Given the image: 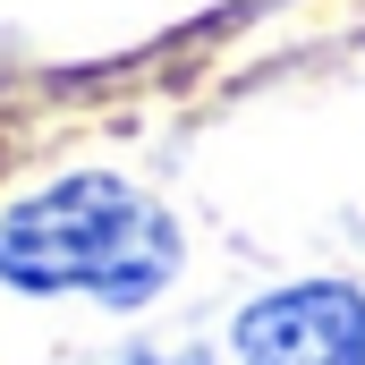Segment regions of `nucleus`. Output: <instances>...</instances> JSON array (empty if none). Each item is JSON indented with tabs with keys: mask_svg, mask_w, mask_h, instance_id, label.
<instances>
[{
	"mask_svg": "<svg viewBox=\"0 0 365 365\" xmlns=\"http://www.w3.org/2000/svg\"><path fill=\"white\" fill-rule=\"evenodd\" d=\"M238 365H365V289L340 272L280 280L230 314Z\"/></svg>",
	"mask_w": 365,
	"mask_h": 365,
	"instance_id": "obj_2",
	"label": "nucleus"
},
{
	"mask_svg": "<svg viewBox=\"0 0 365 365\" xmlns=\"http://www.w3.org/2000/svg\"><path fill=\"white\" fill-rule=\"evenodd\" d=\"M187 272V230L119 170H60L0 204L9 297H93L102 314H145Z\"/></svg>",
	"mask_w": 365,
	"mask_h": 365,
	"instance_id": "obj_1",
	"label": "nucleus"
},
{
	"mask_svg": "<svg viewBox=\"0 0 365 365\" xmlns=\"http://www.w3.org/2000/svg\"><path fill=\"white\" fill-rule=\"evenodd\" d=\"M119 365H212V349H119Z\"/></svg>",
	"mask_w": 365,
	"mask_h": 365,
	"instance_id": "obj_3",
	"label": "nucleus"
}]
</instances>
